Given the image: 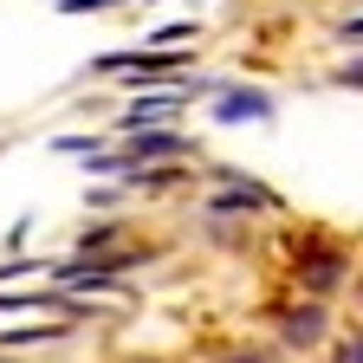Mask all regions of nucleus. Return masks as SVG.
<instances>
[{"mask_svg":"<svg viewBox=\"0 0 363 363\" xmlns=\"http://www.w3.org/2000/svg\"><path fill=\"white\" fill-rule=\"evenodd\" d=\"M111 72H150V78H162V72H175L182 65V52H156V59H104Z\"/></svg>","mask_w":363,"mask_h":363,"instance_id":"obj_1","label":"nucleus"},{"mask_svg":"<svg viewBox=\"0 0 363 363\" xmlns=\"http://www.w3.org/2000/svg\"><path fill=\"white\" fill-rule=\"evenodd\" d=\"M220 117H266V98H227Z\"/></svg>","mask_w":363,"mask_h":363,"instance_id":"obj_3","label":"nucleus"},{"mask_svg":"<svg viewBox=\"0 0 363 363\" xmlns=\"http://www.w3.org/2000/svg\"><path fill=\"white\" fill-rule=\"evenodd\" d=\"M175 150H182V136H162V130H156V136H136L123 162H143V156H175Z\"/></svg>","mask_w":363,"mask_h":363,"instance_id":"obj_2","label":"nucleus"}]
</instances>
